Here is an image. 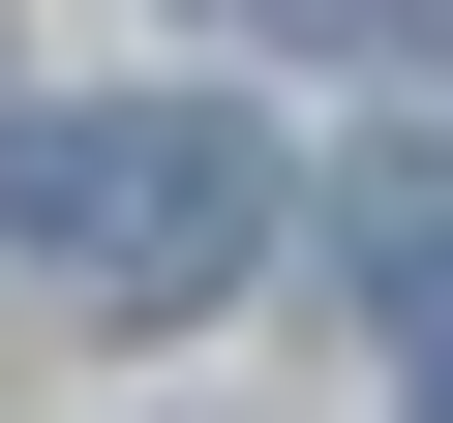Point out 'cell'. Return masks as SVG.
<instances>
[{
  "instance_id": "obj_4",
  "label": "cell",
  "mask_w": 453,
  "mask_h": 423,
  "mask_svg": "<svg viewBox=\"0 0 453 423\" xmlns=\"http://www.w3.org/2000/svg\"><path fill=\"white\" fill-rule=\"evenodd\" d=\"M423 423H453V303H423Z\"/></svg>"
},
{
  "instance_id": "obj_2",
  "label": "cell",
  "mask_w": 453,
  "mask_h": 423,
  "mask_svg": "<svg viewBox=\"0 0 453 423\" xmlns=\"http://www.w3.org/2000/svg\"><path fill=\"white\" fill-rule=\"evenodd\" d=\"M333 273H363V303H393V333H423V303H453V151H363V181H333Z\"/></svg>"
},
{
  "instance_id": "obj_1",
  "label": "cell",
  "mask_w": 453,
  "mask_h": 423,
  "mask_svg": "<svg viewBox=\"0 0 453 423\" xmlns=\"http://www.w3.org/2000/svg\"><path fill=\"white\" fill-rule=\"evenodd\" d=\"M0 242H31V303H91V333H211L303 212H273V121L242 91H61L0 151Z\"/></svg>"
},
{
  "instance_id": "obj_3",
  "label": "cell",
  "mask_w": 453,
  "mask_h": 423,
  "mask_svg": "<svg viewBox=\"0 0 453 423\" xmlns=\"http://www.w3.org/2000/svg\"><path fill=\"white\" fill-rule=\"evenodd\" d=\"M273 31H333V61H393V31H453V0H273Z\"/></svg>"
}]
</instances>
